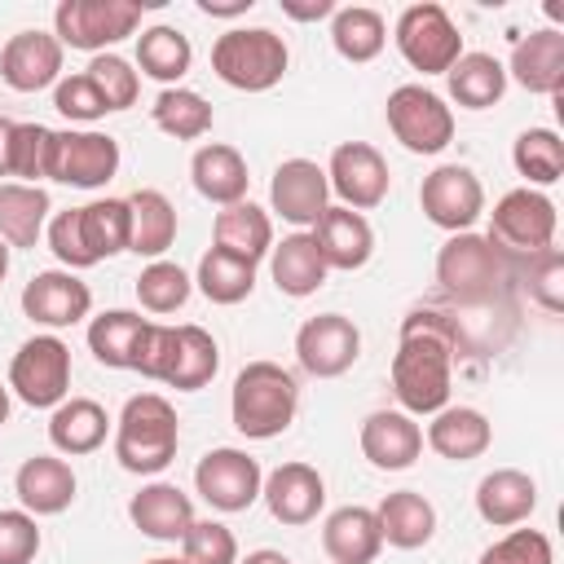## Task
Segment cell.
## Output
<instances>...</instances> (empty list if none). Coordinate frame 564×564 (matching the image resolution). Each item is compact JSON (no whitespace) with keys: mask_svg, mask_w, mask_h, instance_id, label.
I'll return each mask as SVG.
<instances>
[{"mask_svg":"<svg viewBox=\"0 0 564 564\" xmlns=\"http://www.w3.org/2000/svg\"><path fill=\"white\" fill-rule=\"evenodd\" d=\"M375 520H379L383 542L397 546V551H419V546H427L432 533H436V511H432V502H427L423 494H414V489L388 494V498L379 502Z\"/></svg>","mask_w":564,"mask_h":564,"instance_id":"4dcf8cb0","label":"cell"},{"mask_svg":"<svg viewBox=\"0 0 564 564\" xmlns=\"http://www.w3.org/2000/svg\"><path fill=\"white\" fill-rule=\"evenodd\" d=\"M489 441H494V427H489V419H485L480 410H471V405H445V410H436L432 423H427V445H432L441 458H449V463L480 458V454L489 449Z\"/></svg>","mask_w":564,"mask_h":564,"instance_id":"4316f807","label":"cell"},{"mask_svg":"<svg viewBox=\"0 0 564 564\" xmlns=\"http://www.w3.org/2000/svg\"><path fill=\"white\" fill-rule=\"evenodd\" d=\"M489 242L498 251L538 256L555 242V203L542 189H507L489 212Z\"/></svg>","mask_w":564,"mask_h":564,"instance_id":"30bf717a","label":"cell"},{"mask_svg":"<svg viewBox=\"0 0 564 564\" xmlns=\"http://www.w3.org/2000/svg\"><path fill=\"white\" fill-rule=\"evenodd\" d=\"M145 564H189L185 555H159V560H145Z\"/></svg>","mask_w":564,"mask_h":564,"instance_id":"94428289","label":"cell"},{"mask_svg":"<svg viewBox=\"0 0 564 564\" xmlns=\"http://www.w3.org/2000/svg\"><path fill=\"white\" fill-rule=\"evenodd\" d=\"M397 48L401 57L423 75H445L463 57V35L449 22V13L432 0L405 4L397 18Z\"/></svg>","mask_w":564,"mask_h":564,"instance_id":"ba28073f","label":"cell"},{"mask_svg":"<svg viewBox=\"0 0 564 564\" xmlns=\"http://www.w3.org/2000/svg\"><path fill=\"white\" fill-rule=\"evenodd\" d=\"M0 79L13 93H40L62 79V44L48 31H18L0 48Z\"/></svg>","mask_w":564,"mask_h":564,"instance_id":"ffe728a7","label":"cell"},{"mask_svg":"<svg viewBox=\"0 0 564 564\" xmlns=\"http://www.w3.org/2000/svg\"><path fill=\"white\" fill-rule=\"evenodd\" d=\"M4 273H9V242L0 238V282H4Z\"/></svg>","mask_w":564,"mask_h":564,"instance_id":"680465c9","label":"cell"},{"mask_svg":"<svg viewBox=\"0 0 564 564\" xmlns=\"http://www.w3.org/2000/svg\"><path fill=\"white\" fill-rule=\"evenodd\" d=\"M282 13L295 22H317L335 13V0H282Z\"/></svg>","mask_w":564,"mask_h":564,"instance_id":"db71d44e","label":"cell"},{"mask_svg":"<svg viewBox=\"0 0 564 564\" xmlns=\"http://www.w3.org/2000/svg\"><path fill=\"white\" fill-rule=\"evenodd\" d=\"M13 119L0 115V176H9V159H13Z\"/></svg>","mask_w":564,"mask_h":564,"instance_id":"9f6ffc18","label":"cell"},{"mask_svg":"<svg viewBox=\"0 0 564 564\" xmlns=\"http://www.w3.org/2000/svg\"><path fill=\"white\" fill-rule=\"evenodd\" d=\"M524 282H529V295H533L546 313H560V308H564V256H560V247H546V251L529 256Z\"/></svg>","mask_w":564,"mask_h":564,"instance_id":"681fc988","label":"cell"},{"mask_svg":"<svg viewBox=\"0 0 564 564\" xmlns=\"http://www.w3.org/2000/svg\"><path fill=\"white\" fill-rule=\"evenodd\" d=\"M313 242L326 260V269H361L375 251V229L361 212H348V207H326L322 220L313 225Z\"/></svg>","mask_w":564,"mask_h":564,"instance_id":"603a6c76","label":"cell"},{"mask_svg":"<svg viewBox=\"0 0 564 564\" xmlns=\"http://www.w3.org/2000/svg\"><path fill=\"white\" fill-rule=\"evenodd\" d=\"M220 370V348L203 326H159L150 322L141 357H137V375L159 379L176 392H198L216 379Z\"/></svg>","mask_w":564,"mask_h":564,"instance_id":"7a4b0ae2","label":"cell"},{"mask_svg":"<svg viewBox=\"0 0 564 564\" xmlns=\"http://www.w3.org/2000/svg\"><path fill=\"white\" fill-rule=\"evenodd\" d=\"M163 0H62L53 9V35L66 48L101 53L132 35L141 26V9H154Z\"/></svg>","mask_w":564,"mask_h":564,"instance_id":"8992f818","label":"cell"},{"mask_svg":"<svg viewBox=\"0 0 564 564\" xmlns=\"http://www.w3.org/2000/svg\"><path fill=\"white\" fill-rule=\"evenodd\" d=\"M286 44L269 26H234L212 44V70L242 93H264L286 75Z\"/></svg>","mask_w":564,"mask_h":564,"instance_id":"5b68a950","label":"cell"},{"mask_svg":"<svg viewBox=\"0 0 564 564\" xmlns=\"http://www.w3.org/2000/svg\"><path fill=\"white\" fill-rule=\"evenodd\" d=\"M75 212H79V238H84V251L93 264L128 251V229H132L128 198H97V203L75 207Z\"/></svg>","mask_w":564,"mask_h":564,"instance_id":"8d00e7d4","label":"cell"},{"mask_svg":"<svg viewBox=\"0 0 564 564\" xmlns=\"http://www.w3.org/2000/svg\"><path fill=\"white\" fill-rule=\"evenodd\" d=\"M53 106H57L66 119H75V123H93V119L110 115V110H106V101H101V93L93 88V79H88V75L57 79V88H53Z\"/></svg>","mask_w":564,"mask_h":564,"instance_id":"816d5d0a","label":"cell"},{"mask_svg":"<svg viewBox=\"0 0 564 564\" xmlns=\"http://www.w3.org/2000/svg\"><path fill=\"white\" fill-rule=\"evenodd\" d=\"M269 269H273L278 291L291 295V300L313 295L326 282V273H330L326 260H322V251H317V242H313V234H286L269 251Z\"/></svg>","mask_w":564,"mask_h":564,"instance_id":"1f68e13d","label":"cell"},{"mask_svg":"<svg viewBox=\"0 0 564 564\" xmlns=\"http://www.w3.org/2000/svg\"><path fill=\"white\" fill-rule=\"evenodd\" d=\"M295 357L313 379H339L361 357V330L344 313H317L295 330Z\"/></svg>","mask_w":564,"mask_h":564,"instance_id":"9a60e30c","label":"cell"},{"mask_svg":"<svg viewBox=\"0 0 564 564\" xmlns=\"http://www.w3.org/2000/svg\"><path fill=\"white\" fill-rule=\"evenodd\" d=\"M40 551V524L31 511H0V564H31Z\"/></svg>","mask_w":564,"mask_h":564,"instance_id":"f907efd6","label":"cell"},{"mask_svg":"<svg viewBox=\"0 0 564 564\" xmlns=\"http://www.w3.org/2000/svg\"><path fill=\"white\" fill-rule=\"evenodd\" d=\"M194 485L198 494L216 507V511H247L256 498H260V485H264V471L251 454L242 449H207L194 467Z\"/></svg>","mask_w":564,"mask_h":564,"instance_id":"2e32d148","label":"cell"},{"mask_svg":"<svg viewBox=\"0 0 564 564\" xmlns=\"http://www.w3.org/2000/svg\"><path fill=\"white\" fill-rule=\"evenodd\" d=\"M181 445V423L167 397L159 392H137L128 397L119 427H115V458L132 476H154L176 458Z\"/></svg>","mask_w":564,"mask_h":564,"instance_id":"277c9868","label":"cell"},{"mask_svg":"<svg viewBox=\"0 0 564 564\" xmlns=\"http://www.w3.org/2000/svg\"><path fill=\"white\" fill-rule=\"evenodd\" d=\"M84 75H88L93 88L101 93L106 110H128V106L137 101V93H141V75H137L132 62H123L119 53H97Z\"/></svg>","mask_w":564,"mask_h":564,"instance_id":"f6af8a7d","label":"cell"},{"mask_svg":"<svg viewBox=\"0 0 564 564\" xmlns=\"http://www.w3.org/2000/svg\"><path fill=\"white\" fill-rule=\"evenodd\" d=\"M150 115H154V123L167 132V137H176V141H198L207 128H212V106L194 93V88H163L159 97H154V106H150Z\"/></svg>","mask_w":564,"mask_h":564,"instance_id":"b9f144b4","label":"cell"},{"mask_svg":"<svg viewBox=\"0 0 564 564\" xmlns=\"http://www.w3.org/2000/svg\"><path fill=\"white\" fill-rule=\"evenodd\" d=\"M48 137H53V128H44V123H18L9 176H22V185H35L44 176V163H48Z\"/></svg>","mask_w":564,"mask_h":564,"instance_id":"7dc6e473","label":"cell"},{"mask_svg":"<svg viewBox=\"0 0 564 564\" xmlns=\"http://www.w3.org/2000/svg\"><path fill=\"white\" fill-rule=\"evenodd\" d=\"M507 75H511L520 88H529V93L560 97V88H564V31L542 26V31L520 35L516 48H511Z\"/></svg>","mask_w":564,"mask_h":564,"instance_id":"44dd1931","label":"cell"},{"mask_svg":"<svg viewBox=\"0 0 564 564\" xmlns=\"http://www.w3.org/2000/svg\"><path fill=\"white\" fill-rule=\"evenodd\" d=\"M511 163L529 185H555L564 176V141L551 128H524L511 145Z\"/></svg>","mask_w":564,"mask_h":564,"instance_id":"7bdbcfd3","label":"cell"},{"mask_svg":"<svg viewBox=\"0 0 564 564\" xmlns=\"http://www.w3.org/2000/svg\"><path fill=\"white\" fill-rule=\"evenodd\" d=\"M9 388L35 410H57L70 392V348L57 335H31L13 352Z\"/></svg>","mask_w":564,"mask_h":564,"instance_id":"8fae6325","label":"cell"},{"mask_svg":"<svg viewBox=\"0 0 564 564\" xmlns=\"http://www.w3.org/2000/svg\"><path fill=\"white\" fill-rule=\"evenodd\" d=\"M189 176H194V189H198L203 198L220 203V207L242 203V198H247V181H251V176H247V159H242L234 145H220V141L194 150Z\"/></svg>","mask_w":564,"mask_h":564,"instance_id":"f1b7e54d","label":"cell"},{"mask_svg":"<svg viewBox=\"0 0 564 564\" xmlns=\"http://www.w3.org/2000/svg\"><path fill=\"white\" fill-rule=\"evenodd\" d=\"M216 247L229 251V256H242L251 264H260L269 251H273V220L264 207H256L251 198L242 203H229L220 216H216Z\"/></svg>","mask_w":564,"mask_h":564,"instance_id":"d6a6232c","label":"cell"},{"mask_svg":"<svg viewBox=\"0 0 564 564\" xmlns=\"http://www.w3.org/2000/svg\"><path fill=\"white\" fill-rule=\"evenodd\" d=\"M128 516H132V524H137L145 538L181 542V538L189 533V524H194V502H189V494H181L176 485L154 480V485H145L141 494H132Z\"/></svg>","mask_w":564,"mask_h":564,"instance_id":"d4e9b609","label":"cell"},{"mask_svg":"<svg viewBox=\"0 0 564 564\" xmlns=\"http://www.w3.org/2000/svg\"><path fill=\"white\" fill-rule=\"evenodd\" d=\"M145 330H150V322H145L141 313L110 308V313H101V317L88 322V348H93V357H97L101 366H110V370H137Z\"/></svg>","mask_w":564,"mask_h":564,"instance_id":"f546056e","label":"cell"},{"mask_svg":"<svg viewBox=\"0 0 564 564\" xmlns=\"http://www.w3.org/2000/svg\"><path fill=\"white\" fill-rule=\"evenodd\" d=\"M119 172V141L106 132H53L48 137V163L44 176L75 185V189H97Z\"/></svg>","mask_w":564,"mask_h":564,"instance_id":"7c38bea8","label":"cell"},{"mask_svg":"<svg viewBox=\"0 0 564 564\" xmlns=\"http://www.w3.org/2000/svg\"><path fill=\"white\" fill-rule=\"evenodd\" d=\"M322 546L330 564H370L383 551V533L370 507H339L322 524Z\"/></svg>","mask_w":564,"mask_h":564,"instance_id":"484cf974","label":"cell"},{"mask_svg":"<svg viewBox=\"0 0 564 564\" xmlns=\"http://www.w3.org/2000/svg\"><path fill=\"white\" fill-rule=\"evenodd\" d=\"M128 216H132L128 251H137L145 260H159L176 242V207L167 203L163 189H137L128 198Z\"/></svg>","mask_w":564,"mask_h":564,"instance_id":"836d02e7","label":"cell"},{"mask_svg":"<svg viewBox=\"0 0 564 564\" xmlns=\"http://www.w3.org/2000/svg\"><path fill=\"white\" fill-rule=\"evenodd\" d=\"M260 498L278 524H308V520H317V511L326 502V480L308 463H282L264 476Z\"/></svg>","mask_w":564,"mask_h":564,"instance_id":"d6986e66","label":"cell"},{"mask_svg":"<svg viewBox=\"0 0 564 564\" xmlns=\"http://www.w3.org/2000/svg\"><path fill=\"white\" fill-rule=\"evenodd\" d=\"M463 352V330L436 308H414L401 322V344L392 357V392L405 414H436L449 401L454 357Z\"/></svg>","mask_w":564,"mask_h":564,"instance_id":"6da1fadb","label":"cell"},{"mask_svg":"<svg viewBox=\"0 0 564 564\" xmlns=\"http://www.w3.org/2000/svg\"><path fill=\"white\" fill-rule=\"evenodd\" d=\"M502 273H507V260H502V251L485 234H471V229L454 234L436 251V282H441V291H449L463 304L489 300L498 291Z\"/></svg>","mask_w":564,"mask_h":564,"instance_id":"52a82bcc","label":"cell"},{"mask_svg":"<svg viewBox=\"0 0 564 564\" xmlns=\"http://www.w3.org/2000/svg\"><path fill=\"white\" fill-rule=\"evenodd\" d=\"M383 40H388V26L375 9L366 4H348V9H335L330 13V44L339 57L348 62H370L383 53Z\"/></svg>","mask_w":564,"mask_h":564,"instance_id":"ab89813d","label":"cell"},{"mask_svg":"<svg viewBox=\"0 0 564 564\" xmlns=\"http://www.w3.org/2000/svg\"><path fill=\"white\" fill-rule=\"evenodd\" d=\"M419 203H423V216L449 234H467L476 225V216L485 212V189L476 181L471 167L463 163H441L436 172L423 176L419 185Z\"/></svg>","mask_w":564,"mask_h":564,"instance_id":"4fadbf2b","label":"cell"},{"mask_svg":"<svg viewBox=\"0 0 564 564\" xmlns=\"http://www.w3.org/2000/svg\"><path fill=\"white\" fill-rule=\"evenodd\" d=\"M181 546H185L181 555L189 564H238V538L216 520H194L189 533L181 538Z\"/></svg>","mask_w":564,"mask_h":564,"instance_id":"bcb514c9","label":"cell"},{"mask_svg":"<svg viewBox=\"0 0 564 564\" xmlns=\"http://www.w3.org/2000/svg\"><path fill=\"white\" fill-rule=\"evenodd\" d=\"M4 419H9V388H0V427H4Z\"/></svg>","mask_w":564,"mask_h":564,"instance_id":"91938a15","label":"cell"},{"mask_svg":"<svg viewBox=\"0 0 564 564\" xmlns=\"http://www.w3.org/2000/svg\"><path fill=\"white\" fill-rule=\"evenodd\" d=\"M48 247H53V256L66 264V269H93V260H88V251H84V238H79V212L70 207V212H57L53 220H48Z\"/></svg>","mask_w":564,"mask_h":564,"instance_id":"f5cc1de1","label":"cell"},{"mask_svg":"<svg viewBox=\"0 0 564 564\" xmlns=\"http://www.w3.org/2000/svg\"><path fill=\"white\" fill-rule=\"evenodd\" d=\"M388 128L410 154H441L454 141V110L423 84L388 93Z\"/></svg>","mask_w":564,"mask_h":564,"instance_id":"9c48e42d","label":"cell"},{"mask_svg":"<svg viewBox=\"0 0 564 564\" xmlns=\"http://www.w3.org/2000/svg\"><path fill=\"white\" fill-rule=\"evenodd\" d=\"M106 432H110V419L93 397H70L48 419V441L62 454H93L106 445Z\"/></svg>","mask_w":564,"mask_h":564,"instance_id":"e575fe53","label":"cell"},{"mask_svg":"<svg viewBox=\"0 0 564 564\" xmlns=\"http://www.w3.org/2000/svg\"><path fill=\"white\" fill-rule=\"evenodd\" d=\"M533 507H538V485L516 467H498L476 485V511L485 524H498V529L520 524L533 516Z\"/></svg>","mask_w":564,"mask_h":564,"instance_id":"83f0119b","label":"cell"},{"mask_svg":"<svg viewBox=\"0 0 564 564\" xmlns=\"http://www.w3.org/2000/svg\"><path fill=\"white\" fill-rule=\"evenodd\" d=\"M189 291H194L189 273L181 264H172V260H150L141 269V278H137V300L150 313H176L189 300Z\"/></svg>","mask_w":564,"mask_h":564,"instance_id":"ee69618b","label":"cell"},{"mask_svg":"<svg viewBox=\"0 0 564 564\" xmlns=\"http://www.w3.org/2000/svg\"><path fill=\"white\" fill-rule=\"evenodd\" d=\"M256 0H198V9L203 13H212V18H238V13H247Z\"/></svg>","mask_w":564,"mask_h":564,"instance_id":"11a10c76","label":"cell"},{"mask_svg":"<svg viewBox=\"0 0 564 564\" xmlns=\"http://www.w3.org/2000/svg\"><path fill=\"white\" fill-rule=\"evenodd\" d=\"M93 308V291L88 282H79L70 269H44L22 286V313L40 326H75L79 317H88Z\"/></svg>","mask_w":564,"mask_h":564,"instance_id":"ac0fdd59","label":"cell"},{"mask_svg":"<svg viewBox=\"0 0 564 564\" xmlns=\"http://www.w3.org/2000/svg\"><path fill=\"white\" fill-rule=\"evenodd\" d=\"M13 489H18V502L22 511L31 516H57L75 502V471L66 458H53V454H35L18 467L13 476Z\"/></svg>","mask_w":564,"mask_h":564,"instance_id":"cb8c5ba5","label":"cell"},{"mask_svg":"<svg viewBox=\"0 0 564 564\" xmlns=\"http://www.w3.org/2000/svg\"><path fill=\"white\" fill-rule=\"evenodd\" d=\"M238 564H291V560H286L282 551H269V546H264V551H251V555L238 560Z\"/></svg>","mask_w":564,"mask_h":564,"instance_id":"6f0895ef","label":"cell"},{"mask_svg":"<svg viewBox=\"0 0 564 564\" xmlns=\"http://www.w3.org/2000/svg\"><path fill=\"white\" fill-rule=\"evenodd\" d=\"M326 185L339 194V207L348 212H370L388 198V163L375 145L366 141H344L330 150L326 163Z\"/></svg>","mask_w":564,"mask_h":564,"instance_id":"5bb4252c","label":"cell"},{"mask_svg":"<svg viewBox=\"0 0 564 564\" xmlns=\"http://www.w3.org/2000/svg\"><path fill=\"white\" fill-rule=\"evenodd\" d=\"M300 410V383L278 361H247L229 392V419L242 436L269 441L291 427Z\"/></svg>","mask_w":564,"mask_h":564,"instance_id":"3957f363","label":"cell"},{"mask_svg":"<svg viewBox=\"0 0 564 564\" xmlns=\"http://www.w3.org/2000/svg\"><path fill=\"white\" fill-rule=\"evenodd\" d=\"M445 79H449V97L467 110H489L507 93V66L494 53H463L445 70Z\"/></svg>","mask_w":564,"mask_h":564,"instance_id":"d590c367","label":"cell"},{"mask_svg":"<svg viewBox=\"0 0 564 564\" xmlns=\"http://www.w3.org/2000/svg\"><path fill=\"white\" fill-rule=\"evenodd\" d=\"M361 454L379 471H405L423 454V427L405 410H375L361 423Z\"/></svg>","mask_w":564,"mask_h":564,"instance_id":"7402d4cb","label":"cell"},{"mask_svg":"<svg viewBox=\"0 0 564 564\" xmlns=\"http://www.w3.org/2000/svg\"><path fill=\"white\" fill-rule=\"evenodd\" d=\"M189 62H194V48H189V35H185V31L159 22V26H145V31L137 35V66H141L150 79L176 88V79L189 70Z\"/></svg>","mask_w":564,"mask_h":564,"instance_id":"f35d334b","label":"cell"},{"mask_svg":"<svg viewBox=\"0 0 564 564\" xmlns=\"http://www.w3.org/2000/svg\"><path fill=\"white\" fill-rule=\"evenodd\" d=\"M198 291L212 300V304H242L256 286V264L242 260V256H229L220 247H212L203 260H198Z\"/></svg>","mask_w":564,"mask_h":564,"instance_id":"60d3db41","label":"cell"},{"mask_svg":"<svg viewBox=\"0 0 564 564\" xmlns=\"http://www.w3.org/2000/svg\"><path fill=\"white\" fill-rule=\"evenodd\" d=\"M48 216V194L40 185L4 181L0 185V238L9 247H35Z\"/></svg>","mask_w":564,"mask_h":564,"instance_id":"74e56055","label":"cell"},{"mask_svg":"<svg viewBox=\"0 0 564 564\" xmlns=\"http://www.w3.org/2000/svg\"><path fill=\"white\" fill-rule=\"evenodd\" d=\"M480 564H555V551H551V538L538 533V529H511L507 538H498Z\"/></svg>","mask_w":564,"mask_h":564,"instance_id":"c3c4849f","label":"cell"},{"mask_svg":"<svg viewBox=\"0 0 564 564\" xmlns=\"http://www.w3.org/2000/svg\"><path fill=\"white\" fill-rule=\"evenodd\" d=\"M269 203L282 220L291 225H317L322 212L330 207V185H326V167H317L313 159H286L278 163L273 181H269Z\"/></svg>","mask_w":564,"mask_h":564,"instance_id":"e0dca14e","label":"cell"}]
</instances>
